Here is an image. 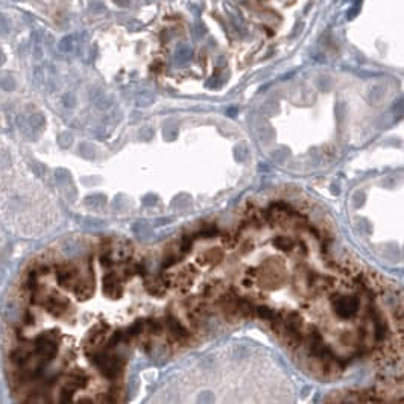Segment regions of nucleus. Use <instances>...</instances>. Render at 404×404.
<instances>
[{"label": "nucleus", "mask_w": 404, "mask_h": 404, "mask_svg": "<svg viewBox=\"0 0 404 404\" xmlns=\"http://www.w3.org/2000/svg\"><path fill=\"white\" fill-rule=\"evenodd\" d=\"M333 302L334 310L340 318H351L359 309V301L356 297H338Z\"/></svg>", "instance_id": "f257e3e1"}, {"label": "nucleus", "mask_w": 404, "mask_h": 404, "mask_svg": "<svg viewBox=\"0 0 404 404\" xmlns=\"http://www.w3.org/2000/svg\"><path fill=\"white\" fill-rule=\"evenodd\" d=\"M104 292L109 297H119L122 294V287L117 281V278L114 274H106L105 278H104Z\"/></svg>", "instance_id": "f03ea898"}, {"label": "nucleus", "mask_w": 404, "mask_h": 404, "mask_svg": "<svg viewBox=\"0 0 404 404\" xmlns=\"http://www.w3.org/2000/svg\"><path fill=\"white\" fill-rule=\"evenodd\" d=\"M166 324H167V327H169V331L172 333V336L175 338V339H184V338H187V330L181 325L179 322H178V319H175V318H172V316H169L167 318V321H166Z\"/></svg>", "instance_id": "7ed1b4c3"}, {"label": "nucleus", "mask_w": 404, "mask_h": 404, "mask_svg": "<svg viewBox=\"0 0 404 404\" xmlns=\"http://www.w3.org/2000/svg\"><path fill=\"white\" fill-rule=\"evenodd\" d=\"M274 245L275 246H278L280 249H284V251H289L292 246H294V242H292L290 239H287V237H276L275 240H274Z\"/></svg>", "instance_id": "20e7f679"}, {"label": "nucleus", "mask_w": 404, "mask_h": 404, "mask_svg": "<svg viewBox=\"0 0 404 404\" xmlns=\"http://www.w3.org/2000/svg\"><path fill=\"white\" fill-rule=\"evenodd\" d=\"M257 313L263 319H274V316H275L274 310L269 307H257Z\"/></svg>", "instance_id": "39448f33"}, {"label": "nucleus", "mask_w": 404, "mask_h": 404, "mask_svg": "<svg viewBox=\"0 0 404 404\" xmlns=\"http://www.w3.org/2000/svg\"><path fill=\"white\" fill-rule=\"evenodd\" d=\"M191 248V240L189 237H184L183 239V245H181V249H183V253H187V251H190Z\"/></svg>", "instance_id": "423d86ee"}]
</instances>
